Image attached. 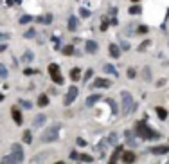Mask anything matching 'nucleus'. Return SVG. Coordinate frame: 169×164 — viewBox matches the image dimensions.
<instances>
[{
  "instance_id": "nucleus-1",
  "label": "nucleus",
  "mask_w": 169,
  "mask_h": 164,
  "mask_svg": "<svg viewBox=\"0 0 169 164\" xmlns=\"http://www.w3.org/2000/svg\"><path fill=\"white\" fill-rule=\"evenodd\" d=\"M137 134H139V137H142V139H158V137H160V134L155 132V130H151L146 123H139V125H137Z\"/></svg>"
},
{
  "instance_id": "nucleus-2",
  "label": "nucleus",
  "mask_w": 169,
  "mask_h": 164,
  "mask_svg": "<svg viewBox=\"0 0 169 164\" xmlns=\"http://www.w3.org/2000/svg\"><path fill=\"white\" fill-rule=\"evenodd\" d=\"M122 114H130L133 110V99L128 92H122Z\"/></svg>"
},
{
  "instance_id": "nucleus-3",
  "label": "nucleus",
  "mask_w": 169,
  "mask_h": 164,
  "mask_svg": "<svg viewBox=\"0 0 169 164\" xmlns=\"http://www.w3.org/2000/svg\"><path fill=\"white\" fill-rule=\"evenodd\" d=\"M56 137H58V126L54 125V126H50L43 135H41V143H50V141H56Z\"/></svg>"
},
{
  "instance_id": "nucleus-4",
  "label": "nucleus",
  "mask_w": 169,
  "mask_h": 164,
  "mask_svg": "<svg viewBox=\"0 0 169 164\" xmlns=\"http://www.w3.org/2000/svg\"><path fill=\"white\" fill-rule=\"evenodd\" d=\"M13 159H14V162H22L23 161V150H22V146L20 144H13Z\"/></svg>"
},
{
  "instance_id": "nucleus-5",
  "label": "nucleus",
  "mask_w": 169,
  "mask_h": 164,
  "mask_svg": "<svg viewBox=\"0 0 169 164\" xmlns=\"http://www.w3.org/2000/svg\"><path fill=\"white\" fill-rule=\"evenodd\" d=\"M76 96H77V88H76V87H70V90H68L67 96H65V105H70V103L76 99Z\"/></svg>"
},
{
  "instance_id": "nucleus-6",
  "label": "nucleus",
  "mask_w": 169,
  "mask_h": 164,
  "mask_svg": "<svg viewBox=\"0 0 169 164\" xmlns=\"http://www.w3.org/2000/svg\"><path fill=\"white\" fill-rule=\"evenodd\" d=\"M110 85H112V83H110L108 79H103V78H99V79L94 81V87H95V88H108Z\"/></svg>"
},
{
  "instance_id": "nucleus-7",
  "label": "nucleus",
  "mask_w": 169,
  "mask_h": 164,
  "mask_svg": "<svg viewBox=\"0 0 169 164\" xmlns=\"http://www.w3.org/2000/svg\"><path fill=\"white\" fill-rule=\"evenodd\" d=\"M11 116H13V119H14V123H16V125H22V123H23L22 114H20V110H18V108H13V110H11Z\"/></svg>"
},
{
  "instance_id": "nucleus-8",
  "label": "nucleus",
  "mask_w": 169,
  "mask_h": 164,
  "mask_svg": "<svg viewBox=\"0 0 169 164\" xmlns=\"http://www.w3.org/2000/svg\"><path fill=\"white\" fill-rule=\"evenodd\" d=\"M167 152H169V146H155V148H151V153H155V155H164Z\"/></svg>"
},
{
  "instance_id": "nucleus-9",
  "label": "nucleus",
  "mask_w": 169,
  "mask_h": 164,
  "mask_svg": "<svg viewBox=\"0 0 169 164\" xmlns=\"http://www.w3.org/2000/svg\"><path fill=\"white\" fill-rule=\"evenodd\" d=\"M85 47H86V51H88L90 54H94V52L97 51V43H95L94 40H88V42L85 43Z\"/></svg>"
},
{
  "instance_id": "nucleus-10",
  "label": "nucleus",
  "mask_w": 169,
  "mask_h": 164,
  "mask_svg": "<svg viewBox=\"0 0 169 164\" xmlns=\"http://www.w3.org/2000/svg\"><path fill=\"white\" fill-rule=\"evenodd\" d=\"M108 49H110V56H113V58H119V56H121V49H119L117 45H113V43H112Z\"/></svg>"
},
{
  "instance_id": "nucleus-11",
  "label": "nucleus",
  "mask_w": 169,
  "mask_h": 164,
  "mask_svg": "<svg viewBox=\"0 0 169 164\" xmlns=\"http://www.w3.org/2000/svg\"><path fill=\"white\" fill-rule=\"evenodd\" d=\"M43 123H45V116H43V114H40V116H36V117H34V121H32V125H34L36 128H40V126H41Z\"/></svg>"
},
{
  "instance_id": "nucleus-12",
  "label": "nucleus",
  "mask_w": 169,
  "mask_h": 164,
  "mask_svg": "<svg viewBox=\"0 0 169 164\" xmlns=\"http://www.w3.org/2000/svg\"><path fill=\"white\" fill-rule=\"evenodd\" d=\"M122 161L124 162H133L135 161V153L133 152H124L122 153Z\"/></svg>"
},
{
  "instance_id": "nucleus-13",
  "label": "nucleus",
  "mask_w": 169,
  "mask_h": 164,
  "mask_svg": "<svg viewBox=\"0 0 169 164\" xmlns=\"http://www.w3.org/2000/svg\"><path fill=\"white\" fill-rule=\"evenodd\" d=\"M70 79H74V81H77V79H81V70H79L77 67L70 70Z\"/></svg>"
},
{
  "instance_id": "nucleus-14",
  "label": "nucleus",
  "mask_w": 169,
  "mask_h": 164,
  "mask_svg": "<svg viewBox=\"0 0 169 164\" xmlns=\"http://www.w3.org/2000/svg\"><path fill=\"white\" fill-rule=\"evenodd\" d=\"M99 99H101V96H99V94H94V96H90V97L86 99V107H92V105H95Z\"/></svg>"
},
{
  "instance_id": "nucleus-15",
  "label": "nucleus",
  "mask_w": 169,
  "mask_h": 164,
  "mask_svg": "<svg viewBox=\"0 0 169 164\" xmlns=\"http://www.w3.org/2000/svg\"><path fill=\"white\" fill-rule=\"evenodd\" d=\"M126 141H128V144H130L131 148H135V146H137V141H135V137H133V134H131V132H126Z\"/></svg>"
},
{
  "instance_id": "nucleus-16",
  "label": "nucleus",
  "mask_w": 169,
  "mask_h": 164,
  "mask_svg": "<svg viewBox=\"0 0 169 164\" xmlns=\"http://www.w3.org/2000/svg\"><path fill=\"white\" fill-rule=\"evenodd\" d=\"M68 29H70V31H76V29H77V18H76V16H70V18H68Z\"/></svg>"
},
{
  "instance_id": "nucleus-17",
  "label": "nucleus",
  "mask_w": 169,
  "mask_h": 164,
  "mask_svg": "<svg viewBox=\"0 0 169 164\" xmlns=\"http://www.w3.org/2000/svg\"><path fill=\"white\" fill-rule=\"evenodd\" d=\"M32 58H34V54H32L31 51H25V52H23V56H22L23 63H31V61H32Z\"/></svg>"
},
{
  "instance_id": "nucleus-18",
  "label": "nucleus",
  "mask_w": 169,
  "mask_h": 164,
  "mask_svg": "<svg viewBox=\"0 0 169 164\" xmlns=\"http://www.w3.org/2000/svg\"><path fill=\"white\" fill-rule=\"evenodd\" d=\"M38 105H40V107H47V105H49V97H47L45 94H41V96L38 97Z\"/></svg>"
},
{
  "instance_id": "nucleus-19",
  "label": "nucleus",
  "mask_w": 169,
  "mask_h": 164,
  "mask_svg": "<svg viewBox=\"0 0 169 164\" xmlns=\"http://www.w3.org/2000/svg\"><path fill=\"white\" fill-rule=\"evenodd\" d=\"M49 72H50V76H56V74H59V67L54 65V63H50L49 65Z\"/></svg>"
},
{
  "instance_id": "nucleus-20",
  "label": "nucleus",
  "mask_w": 169,
  "mask_h": 164,
  "mask_svg": "<svg viewBox=\"0 0 169 164\" xmlns=\"http://www.w3.org/2000/svg\"><path fill=\"white\" fill-rule=\"evenodd\" d=\"M22 141L29 144V143L32 141V135H31V132H23V134H22Z\"/></svg>"
},
{
  "instance_id": "nucleus-21",
  "label": "nucleus",
  "mask_w": 169,
  "mask_h": 164,
  "mask_svg": "<svg viewBox=\"0 0 169 164\" xmlns=\"http://www.w3.org/2000/svg\"><path fill=\"white\" fill-rule=\"evenodd\" d=\"M121 153H122V148H121V146H119V148H117V150H115V153H113V155H112V159H110V162L113 164V162H115V161H117V159H119V155H121Z\"/></svg>"
},
{
  "instance_id": "nucleus-22",
  "label": "nucleus",
  "mask_w": 169,
  "mask_h": 164,
  "mask_svg": "<svg viewBox=\"0 0 169 164\" xmlns=\"http://www.w3.org/2000/svg\"><path fill=\"white\" fill-rule=\"evenodd\" d=\"M103 70H104V72H108V74H113V76H117V70H115L112 65H104V67H103Z\"/></svg>"
},
{
  "instance_id": "nucleus-23",
  "label": "nucleus",
  "mask_w": 169,
  "mask_h": 164,
  "mask_svg": "<svg viewBox=\"0 0 169 164\" xmlns=\"http://www.w3.org/2000/svg\"><path fill=\"white\" fill-rule=\"evenodd\" d=\"M157 114H158V117H160L162 121H164V119L167 117V112H166L164 108H160V107H157Z\"/></svg>"
},
{
  "instance_id": "nucleus-24",
  "label": "nucleus",
  "mask_w": 169,
  "mask_h": 164,
  "mask_svg": "<svg viewBox=\"0 0 169 164\" xmlns=\"http://www.w3.org/2000/svg\"><path fill=\"white\" fill-rule=\"evenodd\" d=\"M144 81H151V70L148 69V67H144Z\"/></svg>"
},
{
  "instance_id": "nucleus-25",
  "label": "nucleus",
  "mask_w": 169,
  "mask_h": 164,
  "mask_svg": "<svg viewBox=\"0 0 169 164\" xmlns=\"http://www.w3.org/2000/svg\"><path fill=\"white\" fill-rule=\"evenodd\" d=\"M106 141H108L110 144H117V141H119V139H117V134H110Z\"/></svg>"
},
{
  "instance_id": "nucleus-26",
  "label": "nucleus",
  "mask_w": 169,
  "mask_h": 164,
  "mask_svg": "<svg viewBox=\"0 0 169 164\" xmlns=\"http://www.w3.org/2000/svg\"><path fill=\"white\" fill-rule=\"evenodd\" d=\"M0 78H2V79H5V78H7V69H5V65H4V63H0Z\"/></svg>"
},
{
  "instance_id": "nucleus-27",
  "label": "nucleus",
  "mask_w": 169,
  "mask_h": 164,
  "mask_svg": "<svg viewBox=\"0 0 169 164\" xmlns=\"http://www.w3.org/2000/svg\"><path fill=\"white\" fill-rule=\"evenodd\" d=\"M63 54H65V56H70V54H74V47H70V45L63 47Z\"/></svg>"
},
{
  "instance_id": "nucleus-28",
  "label": "nucleus",
  "mask_w": 169,
  "mask_h": 164,
  "mask_svg": "<svg viewBox=\"0 0 169 164\" xmlns=\"http://www.w3.org/2000/svg\"><path fill=\"white\" fill-rule=\"evenodd\" d=\"M140 11H142L140 5H133V7H130V13H131V14H139Z\"/></svg>"
},
{
  "instance_id": "nucleus-29",
  "label": "nucleus",
  "mask_w": 169,
  "mask_h": 164,
  "mask_svg": "<svg viewBox=\"0 0 169 164\" xmlns=\"http://www.w3.org/2000/svg\"><path fill=\"white\" fill-rule=\"evenodd\" d=\"M149 45H151V42H149V40H146V42H142V43L139 45V51H146Z\"/></svg>"
},
{
  "instance_id": "nucleus-30",
  "label": "nucleus",
  "mask_w": 169,
  "mask_h": 164,
  "mask_svg": "<svg viewBox=\"0 0 169 164\" xmlns=\"http://www.w3.org/2000/svg\"><path fill=\"white\" fill-rule=\"evenodd\" d=\"M32 20V16H29V14H23L22 18H20V23H29Z\"/></svg>"
},
{
  "instance_id": "nucleus-31",
  "label": "nucleus",
  "mask_w": 169,
  "mask_h": 164,
  "mask_svg": "<svg viewBox=\"0 0 169 164\" xmlns=\"http://www.w3.org/2000/svg\"><path fill=\"white\" fill-rule=\"evenodd\" d=\"M34 34H36V31H34V29H29V31H25L23 36H25V38H34Z\"/></svg>"
},
{
  "instance_id": "nucleus-32",
  "label": "nucleus",
  "mask_w": 169,
  "mask_h": 164,
  "mask_svg": "<svg viewBox=\"0 0 169 164\" xmlns=\"http://www.w3.org/2000/svg\"><path fill=\"white\" fill-rule=\"evenodd\" d=\"M79 14H81V16H83V18H86V16H90V11H88V9H85V7H83V9H81V11H79Z\"/></svg>"
},
{
  "instance_id": "nucleus-33",
  "label": "nucleus",
  "mask_w": 169,
  "mask_h": 164,
  "mask_svg": "<svg viewBox=\"0 0 169 164\" xmlns=\"http://www.w3.org/2000/svg\"><path fill=\"white\" fill-rule=\"evenodd\" d=\"M79 159H81V161H86V162H92V157H90V155H85V153L79 155Z\"/></svg>"
},
{
  "instance_id": "nucleus-34",
  "label": "nucleus",
  "mask_w": 169,
  "mask_h": 164,
  "mask_svg": "<svg viewBox=\"0 0 169 164\" xmlns=\"http://www.w3.org/2000/svg\"><path fill=\"white\" fill-rule=\"evenodd\" d=\"M52 22V14H47L45 18H43V23H50Z\"/></svg>"
},
{
  "instance_id": "nucleus-35",
  "label": "nucleus",
  "mask_w": 169,
  "mask_h": 164,
  "mask_svg": "<svg viewBox=\"0 0 169 164\" xmlns=\"http://www.w3.org/2000/svg\"><path fill=\"white\" fill-rule=\"evenodd\" d=\"M135 69H128V78H135Z\"/></svg>"
},
{
  "instance_id": "nucleus-36",
  "label": "nucleus",
  "mask_w": 169,
  "mask_h": 164,
  "mask_svg": "<svg viewBox=\"0 0 169 164\" xmlns=\"http://www.w3.org/2000/svg\"><path fill=\"white\" fill-rule=\"evenodd\" d=\"M20 103H22V105H23V107H25L27 110H29V108H32V105H31L29 101H20Z\"/></svg>"
},
{
  "instance_id": "nucleus-37",
  "label": "nucleus",
  "mask_w": 169,
  "mask_h": 164,
  "mask_svg": "<svg viewBox=\"0 0 169 164\" xmlns=\"http://www.w3.org/2000/svg\"><path fill=\"white\" fill-rule=\"evenodd\" d=\"M108 103H110V107L113 108V114H115V112H117V105H115V101H112V99H110Z\"/></svg>"
},
{
  "instance_id": "nucleus-38",
  "label": "nucleus",
  "mask_w": 169,
  "mask_h": 164,
  "mask_svg": "<svg viewBox=\"0 0 169 164\" xmlns=\"http://www.w3.org/2000/svg\"><path fill=\"white\" fill-rule=\"evenodd\" d=\"M139 32H140V34H142V32H148V27H144V25H140V27H139Z\"/></svg>"
},
{
  "instance_id": "nucleus-39",
  "label": "nucleus",
  "mask_w": 169,
  "mask_h": 164,
  "mask_svg": "<svg viewBox=\"0 0 169 164\" xmlns=\"http://www.w3.org/2000/svg\"><path fill=\"white\" fill-rule=\"evenodd\" d=\"M85 76H86V78H85V81H88V79H90V76H92V70H86V74H85Z\"/></svg>"
},
{
  "instance_id": "nucleus-40",
  "label": "nucleus",
  "mask_w": 169,
  "mask_h": 164,
  "mask_svg": "<svg viewBox=\"0 0 169 164\" xmlns=\"http://www.w3.org/2000/svg\"><path fill=\"white\" fill-rule=\"evenodd\" d=\"M70 159H79V155H77V152H72V153H70Z\"/></svg>"
},
{
  "instance_id": "nucleus-41",
  "label": "nucleus",
  "mask_w": 169,
  "mask_h": 164,
  "mask_svg": "<svg viewBox=\"0 0 169 164\" xmlns=\"http://www.w3.org/2000/svg\"><path fill=\"white\" fill-rule=\"evenodd\" d=\"M7 38H9L7 34H4V32H0V42H4V40H7Z\"/></svg>"
},
{
  "instance_id": "nucleus-42",
  "label": "nucleus",
  "mask_w": 169,
  "mask_h": 164,
  "mask_svg": "<svg viewBox=\"0 0 169 164\" xmlns=\"http://www.w3.org/2000/svg\"><path fill=\"white\" fill-rule=\"evenodd\" d=\"M5 49H7V47H5L4 43H0V52H2V51H5Z\"/></svg>"
},
{
  "instance_id": "nucleus-43",
  "label": "nucleus",
  "mask_w": 169,
  "mask_h": 164,
  "mask_svg": "<svg viewBox=\"0 0 169 164\" xmlns=\"http://www.w3.org/2000/svg\"><path fill=\"white\" fill-rule=\"evenodd\" d=\"M13 2H16V0H7V4H13Z\"/></svg>"
},
{
  "instance_id": "nucleus-44",
  "label": "nucleus",
  "mask_w": 169,
  "mask_h": 164,
  "mask_svg": "<svg viewBox=\"0 0 169 164\" xmlns=\"http://www.w3.org/2000/svg\"><path fill=\"white\" fill-rule=\"evenodd\" d=\"M2 99H4V96H2V94H0V101H2Z\"/></svg>"
},
{
  "instance_id": "nucleus-45",
  "label": "nucleus",
  "mask_w": 169,
  "mask_h": 164,
  "mask_svg": "<svg viewBox=\"0 0 169 164\" xmlns=\"http://www.w3.org/2000/svg\"><path fill=\"white\" fill-rule=\"evenodd\" d=\"M131 2H139V0H131Z\"/></svg>"
}]
</instances>
